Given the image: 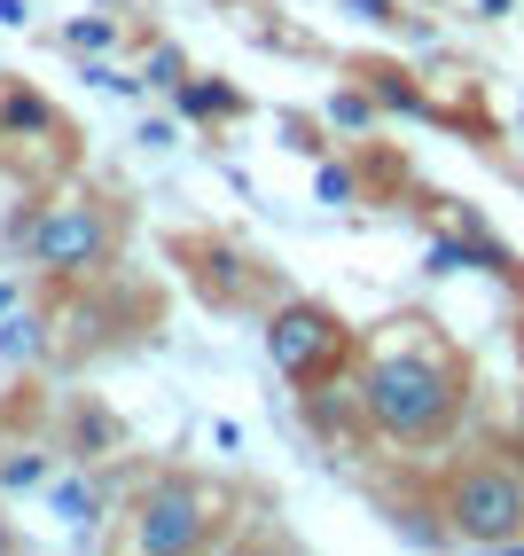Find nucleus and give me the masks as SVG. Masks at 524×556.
Masks as SVG:
<instances>
[{
    "mask_svg": "<svg viewBox=\"0 0 524 556\" xmlns=\"http://www.w3.org/2000/svg\"><path fill=\"white\" fill-rule=\"evenodd\" d=\"M455 407H462V368L431 345H399L360 368V416L376 439H399V447L438 439L455 424Z\"/></svg>",
    "mask_w": 524,
    "mask_h": 556,
    "instance_id": "obj_1",
    "label": "nucleus"
},
{
    "mask_svg": "<svg viewBox=\"0 0 524 556\" xmlns=\"http://www.w3.org/2000/svg\"><path fill=\"white\" fill-rule=\"evenodd\" d=\"M446 533L477 541V548H509L524 541V470L509 463H470L446 486Z\"/></svg>",
    "mask_w": 524,
    "mask_h": 556,
    "instance_id": "obj_2",
    "label": "nucleus"
},
{
    "mask_svg": "<svg viewBox=\"0 0 524 556\" xmlns=\"http://www.w3.org/2000/svg\"><path fill=\"white\" fill-rule=\"evenodd\" d=\"M24 251H31L40 275H94L102 258L118 251V219H110V204H94V197H63L24 228Z\"/></svg>",
    "mask_w": 524,
    "mask_h": 556,
    "instance_id": "obj_3",
    "label": "nucleus"
},
{
    "mask_svg": "<svg viewBox=\"0 0 524 556\" xmlns=\"http://www.w3.org/2000/svg\"><path fill=\"white\" fill-rule=\"evenodd\" d=\"M204 533H212V494L196 486V478H149L141 486V502H133V548L141 556H189V548H204Z\"/></svg>",
    "mask_w": 524,
    "mask_h": 556,
    "instance_id": "obj_4",
    "label": "nucleus"
},
{
    "mask_svg": "<svg viewBox=\"0 0 524 556\" xmlns=\"http://www.w3.org/2000/svg\"><path fill=\"white\" fill-rule=\"evenodd\" d=\"M267 361H274V377L314 384L321 368L345 361V321H336L329 306H314V299H297V306H282L267 321Z\"/></svg>",
    "mask_w": 524,
    "mask_h": 556,
    "instance_id": "obj_5",
    "label": "nucleus"
},
{
    "mask_svg": "<svg viewBox=\"0 0 524 556\" xmlns=\"http://www.w3.org/2000/svg\"><path fill=\"white\" fill-rule=\"evenodd\" d=\"M423 267H431V275H462V267H494V275H509V251H501V243H477V236H470V243L438 236Z\"/></svg>",
    "mask_w": 524,
    "mask_h": 556,
    "instance_id": "obj_6",
    "label": "nucleus"
},
{
    "mask_svg": "<svg viewBox=\"0 0 524 556\" xmlns=\"http://www.w3.org/2000/svg\"><path fill=\"white\" fill-rule=\"evenodd\" d=\"M172 94H180V110H189V118H235V110H243L235 87H204V79H180Z\"/></svg>",
    "mask_w": 524,
    "mask_h": 556,
    "instance_id": "obj_7",
    "label": "nucleus"
},
{
    "mask_svg": "<svg viewBox=\"0 0 524 556\" xmlns=\"http://www.w3.org/2000/svg\"><path fill=\"white\" fill-rule=\"evenodd\" d=\"M40 126H55L40 94H0V134H40Z\"/></svg>",
    "mask_w": 524,
    "mask_h": 556,
    "instance_id": "obj_8",
    "label": "nucleus"
},
{
    "mask_svg": "<svg viewBox=\"0 0 524 556\" xmlns=\"http://www.w3.org/2000/svg\"><path fill=\"white\" fill-rule=\"evenodd\" d=\"M55 509L71 517V533H94L102 526V494L94 486H55Z\"/></svg>",
    "mask_w": 524,
    "mask_h": 556,
    "instance_id": "obj_9",
    "label": "nucleus"
},
{
    "mask_svg": "<svg viewBox=\"0 0 524 556\" xmlns=\"http://www.w3.org/2000/svg\"><path fill=\"white\" fill-rule=\"evenodd\" d=\"M141 79H149V87H180V79H189V55H180V48H149Z\"/></svg>",
    "mask_w": 524,
    "mask_h": 556,
    "instance_id": "obj_10",
    "label": "nucleus"
},
{
    "mask_svg": "<svg viewBox=\"0 0 524 556\" xmlns=\"http://www.w3.org/2000/svg\"><path fill=\"white\" fill-rule=\"evenodd\" d=\"M63 48H71V55H102V48H110V16H79V24L63 31Z\"/></svg>",
    "mask_w": 524,
    "mask_h": 556,
    "instance_id": "obj_11",
    "label": "nucleus"
},
{
    "mask_svg": "<svg viewBox=\"0 0 524 556\" xmlns=\"http://www.w3.org/2000/svg\"><path fill=\"white\" fill-rule=\"evenodd\" d=\"M376 110H368V94H329V126H345V134H360Z\"/></svg>",
    "mask_w": 524,
    "mask_h": 556,
    "instance_id": "obj_12",
    "label": "nucleus"
},
{
    "mask_svg": "<svg viewBox=\"0 0 524 556\" xmlns=\"http://www.w3.org/2000/svg\"><path fill=\"white\" fill-rule=\"evenodd\" d=\"M40 478H48V463H40V455H24V463L0 470V486H40Z\"/></svg>",
    "mask_w": 524,
    "mask_h": 556,
    "instance_id": "obj_13",
    "label": "nucleus"
},
{
    "mask_svg": "<svg viewBox=\"0 0 524 556\" xmlns=\"http://www.w3.org/2000/svg\"><path fill=\"white\" fill-rule=\"evenodd\" d=\"M321 204H353V173H336V165H321Z\"/></svg>",
    "mask_w": 524,
    "mask_h": 556,
    "instance_id": "obj_14",
    "label": "nucleus"
},
{
    "mask_svg": "<svg viewBox=\"0 0 524 556\" xmlns=\"http://www.w3.org/2000/svg\"><path fill=\"white\" fill-rule=\"evenodd\" d=\"M40 338H31V321H9V338H0V361H16V353H31Z\"/></svg>",
    "mask_w": 524,
    "mask_h": 556,
    "instance_id": "obj_15",
    "label": "nucleus"
},
{
    "mask_svg": "<svg viewBox=\"0 0 524 556\" xmlns=\"http://www.w3.org/2000/svg\"><path fill=\"white\" fill-rule=\"evenodd\" d=\"M345 9H353L360 24H384V16H392V0H345Z\"/></svg>",
    "mask_w": 524,
    "mask_h": 556,
    "instance_id": "obj_16",
    "label": "nucleus"
},
{
    "mask_svg": "<svg viewBox=\"0 0 524 556\" xmlns=\"http://www.w3.org/2000/svg\"><path fill=\"white\" fill-rule=\"evenodd\" d=\"M516 9V0H477V16H509Z\"/></svg>",
    "mask_w": 524,
    "mask_h": 556,
    "instance_id": "obj_17",
    "label": "nucleus"
},
{
    "mask_svg": "<svg viewBox=\"0 0 524 556\" xmlns=\"http://www.w3.org/2000/svg\"><path fill=\"white\" fill-rule=\"evenodd\" d=\"M516 455H524V400H516Z\"/></svg>",
    "mask_w": 524,
    "mask_h": 556,
    "instance_id": "obj_18",
    "label": "nucleus"
},
{
    "mask_svg": "<svg viewBox=\"0 0 524 556\" xmlns=\"http://www.w3.org/2000/svg\"><path fill=\"white\" fill-rule=\"evenodd\" d=\"M9 548H16V533H9V526H0V556H9Z\"/></svg>",
    "mask_w": 524,
    "mask_h": 556,
    "instance_id": "obj_19",
    "label": "nucleus"
}]
</instances>
